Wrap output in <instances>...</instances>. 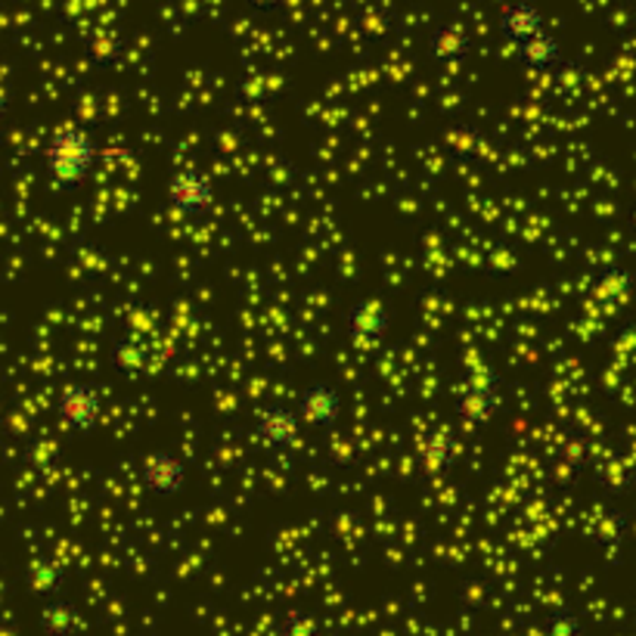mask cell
<instances>
[{
	"mask_svg": "<svg viewBox=\"0 0 636 636\" xmlns=\"http://www.w3.org/2000/svg\"><path fill=\"white\" fill-rule=\"evenodd\" d=\"M44 168L56 190H78L99 162V144L78 125H60L44 144Z\"/></svg>",
	"mask_w": 636,
	"mask_h": 636,
	"instance_id": "obj_1",
	"label": "cell"
},
{
	"mask_svg": "<svg viewBox=\"0 0 636 636\" xmlns=\"http://www.w3.org/2000/svg\"><path fill=\"white\" fill-rule=\"evenodd\" d=\"M504 407V379L490 363H473L454 398V413L463 428L478 432L497 420Z\"/></svg>",
	"mask_w": 636,
	"mask_h": 636,
	"instance_id": "obj_2",
	"label": "cell"
},
{
	"mask_svg": "<svg viewBox=\"0 0 636 636\" xmlns=\"http://www.w3.org/2000/svg\"><path fill=\"white\" fill-rule=\"evenodd\" d=\"M218 202V190H214L212 174H205L202 168L183 165L171 178H168V205L187 218V221H199L214 212Z\"/></svg>",
	"mask_w": 636,
	"mask_h": 636,
	"instance_id": "obj_3",
	"label": "cell"
},
{
	"mask_svg": "<svg viewBox=\"0 0 636 636\" xmlns=\"http://www.w3.org/2000/svg\"><path fill=\"white\" fill-rule=\"evenodd\" d=\"M56 420L75 435H91L103 416V389L97 382H68L53 401Z\"/></svg>",
	"mask_w": 636,
	"mask_h": 636,
	"instance_id": "obj_4",
	"label": "cell"
},
{
	"mask_svg": "<svg viewBox=\"0 0 636 636\" xmlns=\"http://www.w3.org/2000/svg\"><path fill=\"white\" fill-rule=\"evenodd\" d=\"M301 416L289 404H264L252 420V438L274 454H289L301 444Z\"/></svg>",
	"mask_w": 636,
	"mask_h": 636,
	"instance_id": "obj_5",
	"label": "cell"
},
{
	"mask_svg": "<svg viewBox=\"0 0 636 636\" xmlns=\"http://www.w3.org/2000/svg\"><path fill=\"white\" fill-rule=\"evenodd\" d=\"M392 329V310L382 298L363 295L358 301H351L344 310V332L348 339L358 344L360 351H373L389 339Z\"/></svg>",
	"mask_w": 636,
	"mask_h": 636,
	"instance_id": "obj_6",
	"label": "cell"
},
{
	"mask_svg": "<svg viewBox=\"0 0 636 636\" xmlns=\"http://www.w3.org/2000/svg\"><path fill=\"white\" fill-rule=\"evenodd\" d=\"M140 481L159 500L180 497L190 485V463L174 451H165V447L149 451L147 457L140 459Z\"/></svg>",
	"mask_w": 636,
	"mask_h": 636,
	"instance_id": "obj_7",
	"label": "cell"
},
{
	"mask_svg": "<svg viewBox=\"0 0 636 636\" xmlns=\"http://www.w3.org/2000/svg\"><path fill=\"white\" fill-rule=\"evenodd\" d=\"M295 407H298V416H301V423L308 425V428H314V432H332L336 425L342 423L344 401L342 392L332 382L317 379V382H308L298 392Z\"/></svg>",
	"mask_w": 636,
	"mask_h": 636,
	"instance_id": "obj_8",
	"label": "cell"
},
{
	"mask_svg": "<svg viewBox=\"0 0 636 636\" xmlns=\"http://www.w3.org/2000/svg\"><path fill=\"white\" fill-rule=\"evenodd\" d=\"M497 32L506 44H524L531 38H538L540 32H547V17L534 0H512L506 3L497 17Z\"/></svg>",
	"mask_w": 636,
	"mask_h": 636,
	"instance_id": "obj_9",
	"label": "cell"
},
{
	"mask_svg": "<svg viewBox=\"0 0 636 636\" xmlns=\"http://www.w3.org/2000/svg\"><path fill=\"white\" fill-rule=\"evenodd\" d=\"M516 53H519V63L534 68V72H553V68L562 66V44H559V38L550 29L519 44Z\"/></svg>",
	"mask_w": 636,
	"mask_h": 636,
	"instance_id": "obj_10",
	"label": "cell"
},
{
	"mask_svg": "<svg viewBox=\"0 0 636 636\" xmlns=\"http://www.w3.org/2000/svg\"><path fill=\"white\" fill-rule=\"evenodd\" d=\"M420 459H423L425 473L438 475L447 473L457 463V441L447 428H435L420 441Z\"/></svg>",
	"mask_w": 636,
	"mask_h": 636,
	"instance_id": "obj_11",
	"label": "cell"
},
{
	"mask_svg": "<svg viewBox=\"0 0 636 636\" xmlns=\"http://www.w3.org/2000/svg\"><path fill=\"white\" fill-rule=\"evenodd\" d=\"M469 32L459 22H444L428 38V50L438 63H463L469 56Z\"/></svg>",
	"mask_w": 636,
	"mask_h": 636,
	"instance_id": "obj_12",
	"label": "cell"
},
{
	"mask_svg": "<svg viewBox=\"0 0 636 636\" xmlns=\"http://www.w3.org/2000/svg\"><path fill=\"white\" fill-rule=\"evenodd\" d=\"M41 627L50 636H75L82 630V612L68 600H50L41 608Z\"/></svg>",
	"mask_w": 636,
	"mask_h": 636,
	"instance_id": "obj_13",
	"label": "cell"
},
{
	"mask_svg": "<svg viewBox=\"0 0 636 636\" xmlns=\"http://www.w3.org/2000/svg\"><path fill=\"white\" fill-rule=\"evenodd\" d=\"M25 581H29L32 593L47 596V593H56L60 584H63V569H60V562H56V559L41 555V559H34L32 565H29V571H25Z\"/></svg>",
	"mask_w": 636,
	"mask_h": 636,
	"instance_id": "obj_14",
	"label": "cell"
},
{
	"mask_svg": "<svg viewBox=\"0 0 636 636\" xmlns=\"http://www.w3.org/2000/svg\"><path fill=\"white\" fill-rule=\"evenodd\" d=\"M113 363L121 373H144L147 370V348L131 342V339H121L113 348Z\"/></svg>",
	"mask_w": 636,
	"mask_h": 636,
	"instance_id": "obj_15",
	"label": "cell"
},
{
	"mask_svg": "<svg viewBox=\"0 0 636 636\" xmlns=\"http://www.w3.org/2000/svg\"><path fill=\"white\" fill-rule=\"evenodd\" d=\"M271 636H320V621L308 612H286Z\"/></svg>",
	"mask_w": 636,
	"mask_h": 636,
	"instance_id": "obj_16",
	"label": "cell"
},
{
	"mask_svg": "<svg viewBox=\"0 0 636 636\" xmlns=\"http://www.w3.org/2000/svg\"><path fill=\"white\" fill-rule=\"evenodd\" d=\"M547 636H584V621L569 608H559L547 618Z\"/></svg>",
	"mask_w": 636,
	"mask_h": 636,
	"instance_id": "obj_17",
	"label": "cell"
},
{
	"mask_svg": "<svg viewBox=\"0 0 636 636\" xmlns=\"http://www.w3.org/2000/svg\"><path fill=\"white\" fill-rule=\"evenodd\" d=\"M248 3H252L255 10H274L279 0H248Z\"/></svg>",
	"mask_w": 636,
	"mask_h": 636,
	"instance_id": "obj_18",
	"label": "cell"
}]
</instances>
